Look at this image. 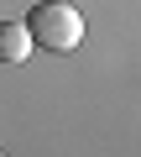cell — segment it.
Returning a JSON list of instances; mask_svg holds the SVG:
<instances>
[{
    "label": "cell",
    "instance_id": "cell-3",
    "mask_svg": "<svg viewBox=\"0 0 141 157\" xmlns=\"http://www.w3.org/2000/svg\"><path fill=\"white\" fill-rule=\"evenodd\" d=\"M0 157H6V152H0Z\"/></svg>",
    "mask_w": 141,
    "mask_h": 157
},
{
    "label": "cell",
    "instance_id": "cell-1",
    "mask_svg": "<svg viewBox=\"0 0 141 157\" xmlns=\"http://www.w3.org/2000/svg\"><path fill=\"white\" fill-rule=\"evenodd\" d=\"M21 26L32 32V47H47V52H73L84 42V16L68 0H42Z\"/></svg>",
    "mask_w": 141,
    "mask_h": 157
},
{
    "label": "cell",
    "instance_id": "cell-2",
    "mask_svg": "<svg viewBox=\"0 0 141 157\" xmlns=\"http://www.w3.org/2000/svg\"><path fill=\"white\" fill-rule=\"evenodd\" d=\"M32 58V32L21 21H0V63H26Z\"/></svg>",
    "mask_w": 141,
    "mask_h": 157
}]
</instances>
